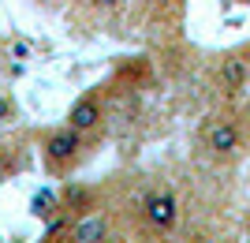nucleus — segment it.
Masks as SVG:
<instances>
[{"label":"nucleus","mask_w":250,"mask_h":243,"mask_svg":"<svg viewBox=\"0 0 250 243\" xmlns=\"http://www.w3.org/2000/svg\"><path fill=\"white\" fill-rule=\"evenodd\" d=\"M86 4H90L94 11H116L120 4H124V0H86Z\"/></svg>","instance_id":"obj_10"},{"label":"nucleus","mask_w":250,"mask_h":243,"mask_svg":"<svg viewBox=\"0 0 250 243\" xmlns=\"http://www.w3.org/2000/svg\"><path fill=\"white\" fill-rule=\"evenodd\" d=\"M202 142L213 157H235L243 150V131L231 120H209L206 131H202Z\"/></svg>","instance_id":"obj_3"},{"label":"nucleus","mask_w":250,"mask_h":243,"mask_svg":"<svg viewBox=\"0 0 250 243\" xmlns=\"http://www.w3.org/2000/svg\"><path fill=\"white\" fill-rule=\"evenodd\" d=\"M90 202H94V195H90V187H79V183H67V187L60 191V206L63 210H71L83 217L86 210H90Z\"/></svg>","instance_id":"obj_7"},{"label":"nucleus","mask_w":250,"mask_h":243,"mask_svg":"<svg viewBox=\"0 0 250 243\" xmlns=\"http://www.w3.org/2000/svg\"><path fill=\"white\" fill-rule=\"evenodd\" d=\"M247 64H250V60H247Z\"/></svg>","instance_id":"obj_15"},{"label":"nucleus","mask_w":250,"mask_h":243,"mask_svg":"<svg viewBox=\"0 0 250 243\" xmlns=\"http://www.w3.org/2000/svg\"><path fill=\"white\" fill-rule=\"evenodd\" d=\"M42 157H45V169L52 176H67V172L86 157V135L75 131V127H49L42 135Z\"/></svg>","instance_id":"obj_1"},{"label":"nucleus","mask_w":250,"mask_h":243,"mask_svg":"<svg viewBox=\"0 0 250 243\" xmlns=\"http://www.w3.org/2000/svg\"><path fill=\"white\" fill-rule=\"evenodd\" d=\"M11 53H15V60H22V56L30 53V45H26V42H15V49H11Z\"/></svg>","instance_id":"obj_11"},{"label":"nucleus","mask_w":250,"mask_h":243,"mask_svg":"<svg viewBox=\"0 0 250 243\" xmlns=\"http://www.w3.org/2000/svg\"><path fill=\"white\" fill-rule=\"evenodd\" d=\"M202 243H213V240H202Z\"/></svg>","instance_id":"obj_14"},{"label":"nucleus","mask_w":250,"mask_h":243,"mask_svg":"<svg viewBox=\"0 0 250 243\" xmlns=\"http://www.w3.org/2000/svg\"><path fill=\"white\" fill-rule=\"evenodd\" d=\"M101 120H104V101H101L97 90H90V94H83L67 109V120H63V124L75 127V131H83V135H90V131L101 127Z\"/></svg>","instance_id":"obj_4"},{"label":"nucleus","mask_w":250,"mask_h":243,"mask_svg":"<svg viewBox=\"0 0 250 243\" xmlns=\"http://www.w3.org/2000/svg\"><path fill=\"white\" fill-rule=\"evenodd\" d=\"M243 116H247V120H250V101H247V109H243Z\"/></svg>","instance_id":"obj_12"},{"label":"nucleus","mask_w":250,"mask_h":243,"mask_svg":"<svg viewBox=\"0 0 250 243\" xmlns=\"http://www.w3.org/2000/svg\"><path fill=\"white\" fill-rule=\"evenodd\" d=\"M8 243H22V240H8Z\"/></svg>","instance_id":"obj_13"},{"label":"nucleus","mask_w":250,"mask_h":243,"mask_svg":"<svg viewBox=\"0 0 250 243\" xmlns=\"http://www.w3.org/2000/svg\"><path fill=\"white\" fill-rule=\"evenodd\" d=\"M19 169V157H15V146L0 142V180H8L11 172Z\"/></svg>","instance_id":"obj_8"},{"label":"nucleus","mask_w":250,"mask_h":243,"mask_svg":"<svg viewBox=\"0 0 250 243\" xmlns=\"http://www.w3.org/2000/svg\"><path fill=\"white\" fill-rule=\"evenodd\" d=\"M104 240H108V221L101 213H83L67 236V243H104Z\"/></svg>","instance_id":"obj_6"},{"label":"nucleus","mask_w":250,"mask_h":243,"mask_svg":"<svg viewBox=\"0 0 250 243\" xmlns=\"http://www.w3.org/2000/svg\"><path fill=\"white\" fill-rule=\"evenodd\" d=\"M19 116V109H15V101H11L8 94H0V127H8L11 120Z\"/></svg>","instance_id":"obj_9"},{"label":"nucleus","mask_w":250,"mask_h":243,"mask_svg":"<svg viewBox=\"0 0 250 243\" xmlns=\"http://www.w3.org/2000/svg\"><path fill=\"white\" fill-rule=\"evenodd\" d=\"M217 79H220V90L224 94H243L250 83V64L243 56H224L217 67Z\"/></svg>","instance_id":"obj_5"},{"label":"nucleus","mask_w":250,"mask_h":243,"mask_svg":"<svg viewBox=\"0 0 250 243\" xmlns=\"http://www.w3.org/2000/svg\"><path fill=\"white\" fill-rule=\"evenodd\" d=\"M142 221L149 232H172L179 224V199L168 187H153L142 199Z\"/></svg>","instance_id":"obj_2"}]
</instances>
